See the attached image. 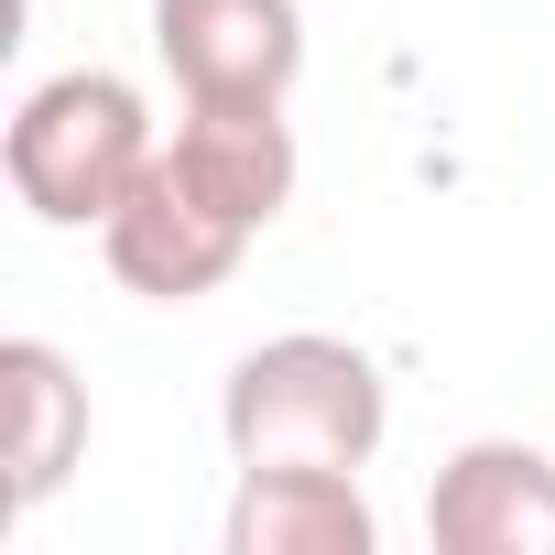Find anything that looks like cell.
Segmentation results:
<instances>
[{
	"label": "cell",
	"instance_id": "6da1fadb",
	"mask_svg": "<svg viewBox=\"0 0 555 555\" xmlns=\"http://www.w3.org/2000/svg\"><path fill=\"white\" fill-rule=\"evenodd\" d=\"M218 436H229V468H371L392 436V392L371 349L295 327V338L240 349L218 392Z\"/></svg>",
	"mask_w": 555,
	"mask_h": 555
},
{
	"label": "cell",
	"instance_id": "7a4b0ae2",
	"mask_svg": "<svg viewBox=\"0 0 555 555\" xmlns=\"http://www.w3.org/2000/svg\"><path fill=\"white\" fill-rule=\"evenodd\" d=\"M153 153H164V142H153V109H142V88L109 77V66H66V77H44V88L12 109V196H23L44 229H99V218L142 185Z\"/></svg>",
	"mask_w": 555,
	"mask_h": 555
},
{
	"label": "cell",
	"instance_id": "3957f363",
	"mask_svg": "<svg viewBox=\"0 0 555 555\" xmlns=\"http://www.w3.org/2000/svg\"><path fill=\"white\" fill-rule=\"evenodd\" d=\"M250 240H261V229L229 218V207L175 164V142H164V153L142 164V185L99 218V250H109V272H120V295H142V306H196V295H218Z\"/></svg>",
	"mask_w": 555,
	"mask_h": 555
},
{
	"label": "cell",
	"instance_id": "277c9868",
	"mask_svg": "<svg viewBox=\"0 0 555 555\" xmlns=\"http://www.w3.org/2000/svg\"><path fill=\"white\" fill-rule=\"evenodd\" d=\"M153 55L175 99H295L306 12L295 0H153Z\"/></svg>",
	"mask_w": 555,
	"mask_h": 555
},
{
	"label": "cell",
	"instance_id": "5b68a950",
	"mask_svg": "<svg viewBox=\"0 0 555 555\" xmlns=\"http://www.w3.org/2000/svg\"><path fill=\"white\" fill-rule=\"evenodd\" d=\"M436 555H555V457L522 436H468L425 490Z\"/></svg>",
	"mask_w": 555,
	"mask_h": 555
},
{
	"label": "cell",
	"instance_id": "8992f818",
	"mask_svg": "<svg viewBox=\"0 0 555 555\" xmlns=\"http://www.w3.org/2000/svg\"><path fill=\"white\" fill-rule=\"evenodd\" d=\"M88 457V382L55 338H0V468L12 512H44Z\"/></svg>",
	"mask_w": 555,
	"mask_h": 555
},
{
	"label": "cell",
	"instance_id": "52a82bcc",
	"mask_svg": "<svg viewBox=\"0 0 555 555\" xmlns=\"http://www.w3.org/2000/svg\"><path fill=\"white\" fill-rule=\"evenodd\" d=\"M382 512L360 468H240L229 490V555H371Z\"/></svg>",
	"mask_w": 555,
	"mask_h": 555
},
{
	"label": "cell",
	"instance_id": "ba28073f",
	"mask_svg": "<svg viewBox=\"0 0 555 555\" xmlns=\"http://www.w3.org/2000/svg\"><path fill=\"white\" fill-rule=\"evenodd\" d=\"M175 164H185L229 218L272 229L284 196H295V120H284V99H185Z\"/></svg>",
	"mask_w": 555,
	"mask_h": 555
}]
</instances>
